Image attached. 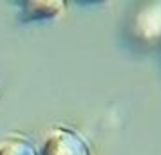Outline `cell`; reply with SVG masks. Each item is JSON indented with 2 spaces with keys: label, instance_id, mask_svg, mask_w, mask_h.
<instances>
[{
  "label": "cell",
  "instance_id": "obj_1",
  "mask_svg": "<svg viewBox=\"0 0 161 155\" xmlns=\"http://www.w3.org/2000/svg\"><path fill=\"white\" fill-rule=\"evenodd\" d=\"M40 155H89V148L74 130L58 126L42 142Z\"/></svg>",
  "mask_w": 161,
  "mask_h": 155
},
{
  "label": "cell",
  "instance_id": "obj_2",
  "mask_svg": "<svg viewBox=\"0 0 161 155\" xmlns=\"http://www.w3.org/2000/svg\"><path fill=\"white\" fill-rule=\"evenodd\" d=\"M22 9L29 18L40 20V18H47V16H56L64 9L62 2H24Z\"/></svg>",
  "mask_w": 161,
  "mask_h": 155
},
{
  "label": "cell",
  "instance_id": "obj_3",
  "mask_svg": "<svg viewBox=\"0 0 161 155\" xmlns=\"http://www.w3.org/2000/svg\"><path fill=\"white\" fill-rule=\"evenodd\" d=\"M0 155H36V152L25 137L11 135L0 142Z\"/></svg>",
  "mask_w": 161,
  "mask_h": 155
}]
</instances>
